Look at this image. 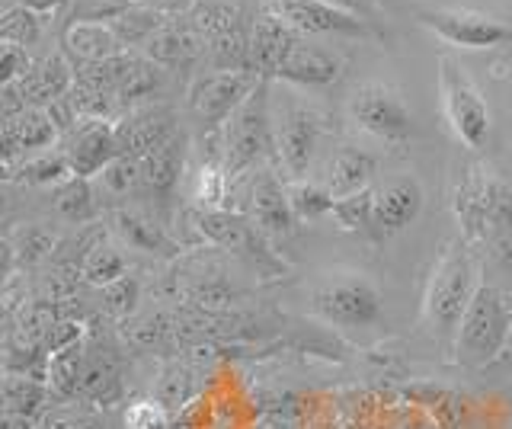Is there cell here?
I'll return each mask as SVG.
<instances>
[{"instance_id": "obj_1", "label": "cell", "mask_w": 512, "mask_h": 429, "mask_svg": "<svg viewBox=\"0 0 512 429\" xmlns=\"http://www.w3.org/2000/svg\"><path fill=\"white\" fill-rule=\"evenodd\" d=\"M480 289L477 263L464 241H452L432 266L423 295V324L432 333V340L442 346H455L458 327L468 314L471 301Z\"/></svg>"}, {"instance_id": "obj_2", "label": "cell", "mask_w": 512, "mask_h": 429, "mask_svg": "<svg viewBox=\"0 0 512 429\" xmlns=\"http://www.w3.org/2000/svg\"><path fill=\"white\" fill-rule=\"evenodd\" d=\"M311 311L333 327L368 330L381 324L384 298L362 273H330L311 289Z\"/></svg>"}, {"instance_id": "obj_3", "label": "cell", "mask_w": 512, "mask_h": 429, "mask_svg": "<svg viewBox=\"0 0 512 429\" xmlns=\"http://www.w3.org/2000/svg\"><path fill=\"white\" fill-rule=\"evenodd\" d=\"M221 161L231 177L250 170L256 161H263L269 151H276V125H272L269 106V81H260L250 97L237 106V113L224 122L221 129Z\"/></svg>"}, {"instance_id": "obj_4", "label": "cell", "mask_w": 512, "mask_h": 429, "mask_svg": "<svg viewBox=\"0 0 512 429\" xmlns=\"http://www.w3.org/2000/svg\"><path fill=\"white\" fill-rule=\"evenodd\" d=\"M512 333V311L506 305L503 292L496 285L480 282V289L471 301L468 314L458 327L455 337V359L468 369H480L490 365L496 356L503 353V346Z\"/></svg>"}, {"instance_id": "obj_5", "label": "cell", "mask_w": 512, "mask_h": 429, "mask_svg": "<svg viewBox=\"0 0 512 429\" xmlns=\"http://www.w3.org/2000/svg\"><path fill=\"white\" fill-rule=\"evenodd\" d=\"M439 100L458 145L471 151L484 148V141L490 138V106L452 55H439Z\"/></svg>"}, {"instance_id": "obj_6", "label": "cell", "mask_w": 512, "mask_h": 429, "mask_svg": "<svg viewBox=\"0 0 512 429\" xmlns=\"http://www.w3.org/2000/svg\"><path fill=\"white\" fill-rule=\"evenodd\" d=\"M349 119L356 129L388 145H404L413 138V113L404 97L388 84H362L349 97Z\"/></svg>"}, {"instance_id": "obj_7", "label": "cell", "mask_w": 512, "mask_h": 429, "mask_svg": "<svg viewBox=\"0 0 512 429\" xmlns=\"http://www.w3.org/2000/svg\"><path fill=\"white\" fill-rule=\"evenodd\" d=\"M416 23L426 26L429 33H436L442 42L455 45V49H468V52H490L512 39V29L506 23L487 17V13L461 10V7L416 10Z\"/></svg>"}, {"instance_id": "obj_8", "label": "cell", "mask_w": 512, "mask_h": 429, "mask_svg": "<svg viewBox=\"0 0 512 429\" xmlns=\"http://www.w3.org/2000/svg\"><path fill=\"white\" fill-rule=\"evenodd\" d=\"M263 77H256L250 71H212L202 74L189 87V109L205 129H224L237 106L250 97V90L260 84Z\"/></svg>"}, {"instance_id": "obj_9", "label": "cell", "mask_w": 512, "mask_h": 429, "mask_svg": "<svg viewBox=\"0 0 512 429\" xmlns=\"http://www.w3.org/2000/svg\"><path fill=\"white\" fill-rule=\"evenodd\" d=\"M272 10L292 29H298L301 36H349V39L375 36L372 23L352 17V13L327 4V0H276Z\"/></svg>"}, {"instance_id": "obj_10", "label": "cell", "mask_w": 512, "mask_h": 429, "mask_svg": "<svg viewBox=\"0 0 512 429\" xmlns=\"http://www.w3.org/2000/svg\"><path fill=\"white\" fill-rule=\"evenodd\" d=\"M272 125H276V157L282 170L292 180H304V173L311 170L320 132H324L320 116L308 106L292 103V106H285L279 122H272Z\"/></svg>"}, {"instance_id": "obj_11", "label": "cell", "mask_w": 512, "mask_h": 429, "mask_svg": "<svg viewBox=\"0 0 512 429\" xmlns=\"http://www.w3.org/2000/svg\"><path fill=\"white\" fill-rule=\"evenodd\" d=\"M423 186L416 177H391L375 186L372 205V231L378 237H394L410 228L423 212Z\"/></svg>"}, {"instance_id": "obj_12", "label": "cell", "mask_w": 512, "mask_h": 429, "mask_svg": "<svg viewBox=\"0 0 512 429\" xmlns=\"http://www.w3.org/2000/svg\"><path fill=\"white\" fill-rule=\"evenodd\" d=\"M64 154H68L74 177H84V180L100 177L112 161L125 157L116 122H80Z\"/></svg>"}, {"instance_id": "obj_13", "label": "cell", "mask_w": 512, "mask_h": 429, "mask_svg": "<svg viewBox=\"0 0 512 429\" xmlns=\"http://www.w3.org/2000/svg\"><path fill=\"white\" fill-rule=\"evenodd\" d=\"M192 225L205 237L208 244L224 247V250H237V253H250L253 260H269V253L260 241V228L247 221L244 215L228 212V209H196L192 212Z\"/></svg>"}, {"instance_id": "obj_14", "label": "cell", "mask_w": 512, "mask_h": 429, "mask_svg": "<svg viewBox=\"0 0 512 429\" xmlns=\"http://www.w3.org/2000/svg\"><path fill=\"white\" fill-rule=\"evenodd\" d=\"M276 77H279V81H285V84L304 87V90H327L333 84H340L343 61L336 58L333 52L320 49V45H311V42L298 39L292 45V52L282 58Z\"/></svg>"}, {"instance_id": "obj_15", "label": "cell", "mask_w": 512, "mask_h": 429, "mask_svg": "<svg viewBox=\"0 0 512 429\" xmlns=\"http://www.w3.org/2000/svg\"><path fill=\"white\" fill-rule=\"evenodd\" d=\"M301 39L298 29L288 26L276 10H266L256 17L250 29V71L256 77H276L282 58L292 52V45Z\"/></svg>"}, {"instance_id": "obj_16", "label": "cell", "mask_w": 512, "mask_h": 429, "mask_svg": "<svg viewBox=\"0 0 512 429\" xmlns=\"http://www.w3.org/2000/svg\"><path fill=\"white\" fill-rule=\"evenodd\" d=\"M250 215L253 225L263 234L282 237L295 231V212L292 202H288V186H282V180L272 170H260L256 180L250 186Z\"/></svg>"}, {"instance_id": "obj_17", "label": "cell", "mask_w": 512, "mask_h": 429, "mask_svg": "<svg viewBox=\"0 0 512 429\" xmlns=\"http://www.w3.org/2000/svg\"><path fill=\"white\" fill-rule=\"evenodd\" d=\"M74 84H77V71L64 61V55H52V58L39 61V65H32V71L13 87H16V93H20V100L26 103V109H32V106L45 109L55 100L68 97V93L74 90Z\"/></svg>"}, {"instance_id": "obj_18", "label": "cell", "mask_w": 512, "mask_h": 429, "mask_svg": "<svg viewBox=\"0 0 512 429\" xmlns=\"http://www.w3.org/2000/svg\"><path fill=\"white\" fill-rule=\"evenodd\" d=\"M61 45H64V52L77 61V68L100 65V61H109V58L125 52L122 39L112 33L109 23H77V20H71L61 33Z\"/></svg>"}, {"instance_id": "obj_19", "label": "cell", "mask_w": 512, "mask_h": 429, "mask_svg": "<svg viewBox=\"0 0 512 429\" xmlns=\"http://www.w3.org/2000/svg\"><path fill=\"white\" fill-rule=\"evenodd\" d=\"M205 49V39L192 23H164L144 45V58H151L160 68H186Z\"/></svg>"}, {"instance_id": "obj_20", "label": "cell", "mask_w": 512, "mask_h": 429, "mask_svg": "<svg viewBox=\"0 0 512 429\" xmlns=\"http://www.w3.org/2000/svg\"><path fill=\"white\" fill-rule=\"evenodd\" d=\"M58 138V125L52 122V116L45 109H23L20 116L4 119V157L7 164H13L16 154L36 151V148H48Z\"/></svg>"}, {"instance_id": "obj_21", "label": "cell", "mask_w": 512, "mask_h": 429, "mask_svg": "<svg viewBox=\"0 0 512 429\" xmlns=\"http://www.w3.org/2000/svg\"><path fill=\"white\" fill-rule=\"evenodd\" d=\"M378 170V157L365 148H340L333 154V161L327 167V186L336 199L352 196V193H362L368 189Z\"/></svg>"}, {"instance_id": "obj_22", "label": "cell", "mask_w": 512, "mask_h": 429, "mask_svg": "<svg viewBox=\"0 0 512 429\" xmlns=\"http://www.w3.org/2000/svg\"><path fill=\"white\" fill-rule=\"evenodd\" d=\"M183 157H186V138L173 132L167 141H160L154 151L141 157V177L157 196H170L173 186L180 183L183 173Z\"/></svg>"}, {"instance_id": "obj_23", "label": "cell", "mask_w": 512, "mask_h": 429, "mask_svg": "<svg viewBox=\"0 0 512 429\" xmlns=\"http://www.w3.org/2000/svg\"><path fill=\"white\" fill-rule=\"evenodd\" d=\"M112 225H116V234L122 241L132 247V250H141V253H160V257H170L176 253L173 241L160 231L151 218H144L138 212H116L112 215Z\"/></svg>"}, {"instance_id": "obj_24", "label": "cell", "mask_w": 512, "mask_h": 429, "mask_svg": "<svg viewBox=\"0 0 512 429\" xmlns=\"http://www.w3.org/2000/svg\"><path fill=\"white\" fill-rule=\"evenodd\" d=\"M164 23H167V17H160L157 10L141 7V4H132L125 13H119V17L112 20L109 26H112V33H116V36L122 39L125 49H132V45H141V49H144V45H148V39H151Z\"/></svg>"}, {"instance_id": "obj_25", "label": "cell", "mask_w": 512, "mask_h": 429, "mask_svg": "<svg viewBox=\"0 0 512 429\" xmlns=\"http://www.w3.org/2000/svg\"><path fill=\"white\" fill-rule=\"evenodd\" d=\"M288 202L298 221H317L324 215H333L336 196L330 193L327 183H311V180H292L288 183Z\"/></svg>"}, {"instance_id": "obj_26", "label": "cell", "mask_w": 512, "mask_h": 429, "mask_svg": "<svg viewBox=\"0 0 512 429\" xmlns=\"http://www.w3.org/2000/svg\"><path fill=\"white\" fill-rule=\"evenodd\" d=\"M74 177L68 154L58 151V154H42V157H32V161H23L20 167V183H32V186H61Z\"/></svg>"}, {"instance_id": "obj_27", "label": "cell", "mask_w": 512, "mask_h": 429, "mask_svg": "<svg viewBox=\"0 0 512 429\" xmlns=\"http://www.w3.org/2000/svg\"><path fill=\"white\" fill-rule=\"evenodd\" d=\"M231 173L224 161H208L196 173V205L199 209H224V196H228Z\"/></svg>"}, {"instance_id": "obj_28", "label": "cell", "mask_w": 512, "mask_h": 429, "mask_svg": "<svg viewBox=\"0 0 512 429\" xmlns=\"http://www.w3.org/2000/svg\"><path fill=\"white\" fill-rule=\"evenodd\" d=\"M55 196H58L55 199L58 212L68 218V221H87L96 212L90 180H84V177H71L68 183H61Z\"/></svg>"}, {"instance_id": "obj_29", "label": "cell", "mask_w": 512, "mask_h": 429, "mask_svg": "<svg viewBox=\"0 0 512 429\" xmlns=\"http://www.w3.org/2000/svg\"><path fill=\"white\" fill-rule=\"evenodd\" d=\"M84 276L93 285H116L125 279V257L109 244H96L84 260Z\"/></svg>"}, {"instance_id": "obj_30", "label": "cell", "mask_w": 512, "mask_h": 429, "mask_svg": "<svg viewBox=\"0 0 512 429\" xmlns=\"http://www.w3.org/2000/svg\"><path fill=\"white\" fill-rule=\"evenodd\" d=\"M372 205H375V189L368 186L362 193L336 199L333 218L340 221V228H346V231H368L372 228Z\"/></svg>"}, {"instance_id": "obj_31", "label": "cell", "mask_w": 512, "mask_h": 429, "mask_svg": "<svg viewBox=\"0 0 512 429\" xmlns=\"http://www.w3.org/2000/svg\"><path fill=\"white\" fill-rule=\"evenodd\" d=\"M42 36V17L39 13H32L29 7H10L4 13V20H0V39L10 42V45H32Z\"/></svg>"}, {"instance_id": "obj_32", "label": "cell", "mask_w": 512, "mask_h": 429, "mask_svg": "<svg viewBox=\"0 0 512 429\" xmlns=\"http://www.w3.org/2000/svg\"><path fill=\"white\" fill-rule=\"evenodd\" d=\"M100 183H103L106 193H112V196H128L138 183H144L141 161H138V157H119V161H112L100 173Z\"/></svg>"}, {"instance_id": "obj_33", "label": "cell", "mask_w": 512, "mask_h": 429, "mask_svg": "<svg viewBox=\"0 0 512 429\" xmlns=\"http://www.w3.org/2000/svg\"><path fill=\"white\" fill-rule=\"evenodd\" d=\"M125 429H170V417L157 401L141 397L125 410Z\"/></svg>"}, {"instance_id": "obj_34", "label": "cell", "mask_w": 512, "mask_h": 429, "mask_svg": "<svg viewBox=\"0 0 512 429\" xmlns=\"http://www.w3.org/2000/svg\"><path fill=\"white\" fill-rule=\"evenodd\" d=\"M32 71V61L26 55L23 45H10L4 42V58H0V84H20L23 77Z\"/></svg>"}, {"instance_id": "obj_35", "label": "cell", "mask_w": 512, "mask_h": 429, "mask_svg": "<svg viewBox=\"0 0 512 429\" xmlns=\"http://www.w3.org/2000/svg\"><path fill=\"white\" fill-rule=\"evenodd\" d=\"M36 401H39V388L26 385V381H16V388L7 385V404H10L13 413H23V417H26Z\"/></svg>"}, {"instance_id": "obj_36", "label": "cell", "mask_w": 512, "mask_h": 429, "mask_svg": "<svg viewBox=\"0 0 512 429\" xmlns=\"http://www.w3.org/2000/svg\"><path fill=\"white\" fill-rule=\"evenodd\" d=\"M48 429H106L100 417H90V413H64L48 423Z\"/></svg>"}, {"instance_id": "obj_37", "label": "cell", "mask_w": 512, "mask_h": 429, "mask_svg": "<svg viewBox=\"0 0 512 429\" xmlns=\"http://www.w3.org/2000/svg\"><path fill=\"white\" fill-rule=\"evenodd\" d=\"M327 4H333V7H340V10L352 13V17H362V20H368V23H372V20H375V13L381 10L378 0H327Z\"/></svg>"}, {"instance_id": "obj_38", "label": "cell", "mask_w": 512, "mask_h": 429, "mask_svg": "<svg viewBox=\"0 0 512 429\" xmlns=\"http://www.w3.org/2000/svg\"><path fill=\"white\" fill-rule=\"evenodd\" d=\"M135 4L157 10L160 17H183V13L192 10V4H196V0H135Z\"/></svg>"}, {"instance_id": "obj_39", "label": "cell", "mask_w": 512, "mask_h": 429, "mask_svg": "<svg viewBox=\"0 0 512 429\" xmlns=\"http://www.w3.org/2000/svg\"><path fill=\"white\" fill-rule=\"evenodd\" d=\"M23 7H29L32 13H39V17H48V13H55L64 7V0H23Z\"/></svg>"}]
</instances>
